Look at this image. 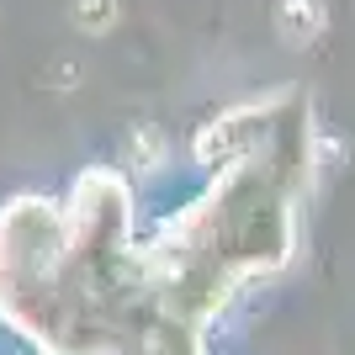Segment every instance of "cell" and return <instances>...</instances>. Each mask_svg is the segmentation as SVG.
Here are the masks:
<instances>
[{
    "mask_svg": "<svg viewBox=\"0 0 355 355\" xmlns=\"http://www.w3.org/2000/svg\"><path fill=\"white\" fill-rule=\"evenodd\" d=\"M122 154H128V164H138V170H154V164L164 159V138H159V128L138 122L133 133H128V144H122Z\"/></svg>",
    "mask_w": 355,
    "mask_h": 355,
    "instance_id": "3957f363",
    "label": "cell"
},
{
    "mask_svg": "<svg viewBox=\"0 0 355 355\" xmlns=\"http://www.w3.org/2000/svg\"><path fill=\"white\" fill-rule=\"evenodd\" d=\"M48 85H53V90H74V85H80V64H74V59H59Z\"/></svg>",
    "mask_w": 355,
    "mask_h": 355,
    "instance_id": "277c9868",
    "label": "cell"
},
{
    "mask_svg": "<svg viewBox=\"0 0 355 355\" xmlns=\"http://www.w3.org/2000/svg\"><path fill=\"white\" fill-rule=\"evenodd\" d=\"M270 21H276V32H282L286 43H313L329 27V6L324 0H276Z\"/></svg>",
    "mask_w": 355,
    "mask_h": 355,
    "instance_id": "6da1fadb",
    "label": "cell"
},
{
    "mask_svg": "<svg viewBox=\"0 0 355 355\" xmlns=\"http://www.w3.org/2000/svg\"><path fill=\"white\" fill-rule=\"evenodd\" d=\"M122 16V0H69V27L85 37H106Z\"/></svg>",
    "mask_w": 355,
    "mask_h": 355,
    "instance_id": "7a4b0ae2",
    "label": "cell"
}]
</instances>
